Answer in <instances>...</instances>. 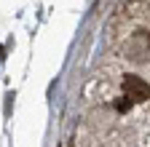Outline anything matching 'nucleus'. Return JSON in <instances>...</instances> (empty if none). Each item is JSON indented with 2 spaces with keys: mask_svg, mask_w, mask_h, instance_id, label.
Instances as JSON below:
<instances>
[{
  "mask_svg": "<svg viewBox=\"0 0 150 147\" xmlns=\"http://www.w3.org/2000/svg\"><path fill=\"white\" fill-rule=\"evenodd\" d=\"M123 51H126V56L131 62H145L150 56V30L131 32L129 40H126V46H123Z\"/></svg>",
  "mask_w": 150,
  "mask_h": 147,
  "instance_id": "nucleus-1",
  "label": "nucleus"
},
{
  "mask_svg": "<svg viewBox=\"0 0 150 147\" xmlns=\"http://www.w3.org/2000/svg\"><path fill=\"white\" fill-rule=\"evenodd\" d=\"M121 88H123V96L131 104H139V102H147L150 99V83L142 80L139 75H126L123 83H121Z\"/></svg>",
  "mask_w": 150,
  "mask_h": 147,
  "instance_id": "nucleus-2",
  "label": "nucleus"
}]
</instances>
